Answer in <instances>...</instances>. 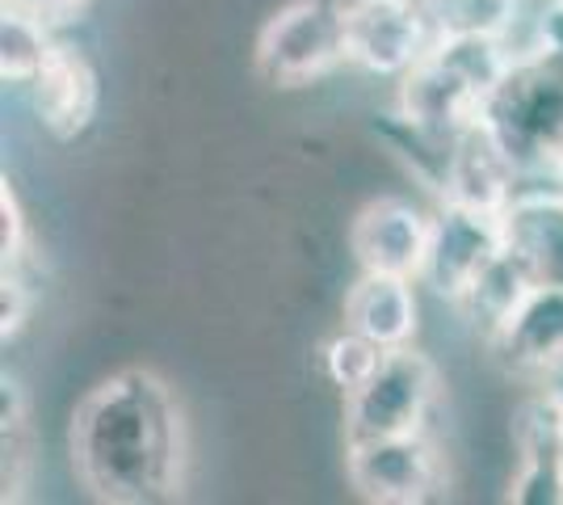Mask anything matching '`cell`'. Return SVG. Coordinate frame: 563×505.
Returning <instances> with one entry per match:
<instances>
[{
  "mask_svg": "<svg viewBox=\"0 0 563 505\" xmlns=\"http://www.w3.org/2000/svg\"><path fill=\"white\" fill-rule=\"evenodd\" d=\"M71 472L106 505H165L186 493L189 433L177 392L143 366L97 384L71 413Z\"/></svg>",
  "mask_w": 563,
  "mask_h": 505,
  "instance_id": "cell-1",
  "label": "cell"
},
{
  "mask_svg": "<svg viewBox=\"0 0 563 505\" xmlns=\"http://www.w3.org/2000/svg\"><path fill=\"white\" fill-rule=\"evenodd\" d=\"M484 127L521 168V186L555 182L563 168V59H517L484 101Z\"/></svg>",
  "mask_w": 563,
  "mask_h": 505,
  "instance_id": "cell-2",
  "label": "cell"
},
{
  "mask_svg": "<svg viewBox=\"0 0 563 505\" xmlns=\"http://www.w3.org/2000/svg\"><path fill=\"white\" fill-rule=\"evenodd\" d=\"M257 76L274 89H303L350 64V0H290L257 34Z\"/></svg>",
  "mask_w": 563,
  "mask_h": 505,
  "instance_id": "cell-3",
  "label": "cell"
},
{
  "mask_svg": "<svg viewBox=\"0 0 563 505\" xmlns=\"http://www.w3.org/2000/svg\"><path fill=\"white\" fill-rule=\"evenodd\" d=\"M438 366L412 345L387 350L371 384L345 396V442H375L399 433L429 430V413L438 405Z\"/></svg>",
  "mask_w": 563,
  "mask_h": 505,
  "instance_id": "cell-4",
  "label": "cell"
},
{
  "mask_svg": "<svg viewBox=\"0 0 563 505\" xmlns=\"http://www.w3.org/2000/svg\"><path fill=\"white\" fill-rule=\"evenodd\" d=\"M345 472L357 497L378 505H421L446 488V455L429 430L345 442Z\"/></svg>",
  "mask_w": 563,
  "mask_h": 505,
  "instance_id": "cell-5",
  "label": "cell"
},
{
  "mask_svg": "<svg viewBox=\"0 0 563 505\" xmlns=\"http://www.w3.org/2000/svg\"><path fill=\"white\" fill-rule=\"evenodd\" d=\"M505 216L463 207L442 198L433 211V232H429V253H424L421 287L459 304L475 278L505 253Z\"/></svg>",
  "mask_w": 563,
  "mask_h": 505,
  "instance_id": "cell-6",
  "label": "cell"
},
{
  "mask_svg": "<svg viewBox=\"0 0 563 505\" xmlns=\"http://www.w3.org/2000/svg\"><path fill=\"white\" fill-rule=\"evenodd\" d=\"M433 47V25L417 0H350V64L404 80Z\"/></svg>",
  "mask_w": 563,
  "mask_h": 505,
  "instance_id": "cell-7",
  "label": "cell"
},
{
  "mask_svg": "<svg viewBox=\"0 0 563 505\" xmlns=\"http://www.w3.org/2000/svg\"><path fill=\"white\" fill-rule=\"evenodd\" d=\"M429 232H433V216H424L417 202L375 198L357 211L350 228L353 262L366 274H396V278L421 283Z\"/></svg>",
  "mask_w": 563,
  "mask_h": 505,
  "instance_id": "cell-8",
  "label": "cell"
},
{
  "mask_svg": "<svg viewBox=\"0 0 563 505\" xmlns=\"http://www.w3.org/2000/svg\"><path fill=\"white\" fill-rule=\"evenodd\" d=\"M517 476L509 484L514 505H563V413L551 387L521 400L514 421Z\"/></svg>",
  "mask_w": 563,
  "mask_h": 505,
  "instance_id": "cell-9",
  "label": "cell"
},
{
  "mask_svg": "<svg viewBox=\"0 0 563 505\" xmlns=\"http://www.w3.org/2000/svg\"><path fill=\"white\" fill-rule=\"evenodd\" d=\"M484 101H488L484 89L438 43L399 80V114L433 131H446V135H459L471 122H479Z\"/></svg>",
  "mask_w": 563,
  "mask_h": 505,
  "instance_id": "cell-10",
  "label": "cell"
},
{
  "mask_svg": "<svg viewBox=\"0 0 563 505\" xmlns=\"http://www.w3.org/2000/svg\"><path fill=\"white\" fill-rule=\"evenodd\" d=\"M488 350L496 362L521 375V380H547L563 366V287H539L530 290L493 337Z\"/></svg>",
  "mask_w": 563,
  "mask_h": 505,
  "instance_id": "cell-11",
  "label": "cell"
},
{
  "mask_svg": "<svg viewBox=\"0 0 563 505\" xmlns=\"http://www.w3.org/2000/svg\"><path fill=\"white\" fill-rule=\"evenodd\" d=\"M34 119L43 122V131L55 140H76L85 135L97 119V101H101V85H97L93 64L85 59V51L59 43L51 64L38 73V80L25 89Z\"/></svg>",
  "mask_w": 563,
  "mask_h": 505,
  "instance_id": "cell-12",
  "label": "cell"
},
{
  "mask_svg": "<svg viewBox=\"0 0 563 505\" xmlns=\"http://www.w3.org/2000/svg\"><path fill=\"white\" fill-rule=\"evenodd\" d=\"M517 190H521V168L514 165V156L500 147V140L484 127V119L471 122L467 131L459 135L454 165H450V182L442 198L505 216L509 202L517 198Z\"/></svg>",
  "mask_w": 563,
  "mask_h": 505,
  "instance_id": "cell-13",
  "label": "cell"
},
{
  "mask_svg": "<svg viewBox=\"0 0 563 505\" xmlns=\"http://www.w3.org/2000/svg\"><path fill=\"white\" fill-rule=\"evenodd\" d=\"M505 241L530 265L534 283L563 287V186H521L505 211Z\"/></svg>",
  "mask_w": 563,
  "mask_h": 505,
  "instance_id": "cell-14",
  "label": "cell"
},
{
  "mask_svg": "<svg viewBox=\"0 0 563 505\" xmlns=\"http://www.w3.org/2000/svg\"><path fill=\"white\" fill-rule=\"evenodd\" d=\"M417 283L396 274H357L345 295V325L383 350H404L417 337Z\"/></svg>",
  "mask_w": 563,
  "mask_h": 505,
  "instance_id": "cell-15",
  "label": "cell"
},
{
  "mask_svg": "<svg viewBox=\"0 0 563 505\" xmlns=\"http://www.w3.org/2000/svg\"><path fill=\"white\" fill-rule=\"evenodd\" d=\"M534 287H539V283H534L530 265L521 262L514 249L505 244V253L475 278V287L459 299V308L467 312V320L484 333V341H488V337L521 308V299H526Z\"/></svg>",
  "mask_w": 563,
  "mask_h": 505,
  "instance_id": "cell-16",
  "label": "cell"
},
{
  "mask_svg": "<svg viewBox=\"0 0 563 505\" xmlns=\"http://www.w3.org/2000/svg\"><path fill=\"white\" fill-rule=\"evenodd\" d=\"M34 481V421L22 384L4 371L0 380V502H22Z\"/></svg>",
  "mask_w": 563,
  "mask_h": 505,
  "instance_id": "cell-17",
  "label": "cell"
},
{
  "mask_svg": "<svg viewBox=\"0 0 563 505\" xmlns=\"http://www.w3.org/2000/svg\"><path fill=\"white\" fill-rule=\"evenodd\" d=\"M55 47L59 43L51 34V22L0 4V76H4V85L30 89L38 80V73L51 64Z\"/></svg>",
  "mask_w": 563,
  "mask_h": 505,
  "instance_id": "cell-18",
  "label": "cell"
},
{
  "mask_svg": "<svg viewBox=\"0 0 563 505\" xmlns=\"http://www.w3.org/2000/svg\"><path fill=\"white\" fill-rule=\"evenodd\" d=\"M521 0H424L433 39H505Z\"/></svg>",
  "mask_w": 563,
  "mask_h": 505,
  "instance_id": "cell-19",
  "label": "cell"
},
{
  "mask_svg": "<svg viewBox=\"0 0 563 505\" xmlns=\"http://www.w3.org/2000/svg\"><path fill=\"white\" fill-rule=\"evenodd\" d=\"M383 359H387V350H383L378 341H371V337H362L357 329H350V325H345L336 337H329L324 350H320L324 375H329L345 396L357 392L362 384H371V375L383 366Z\"/></svg>",
  "mask_w": 563,
  "mask_h": 505,
  "instance_id": "cell-20",
  "label": "cell"
},
{
  "mask_svg": "<svg viewBox=\"0 0 563 505\" xmlns=\"http://www.w3.org/2000/svg\"><path fill=\"white\" fill-rule=\"evenodd\" d=\"M30 257V237H25V216L13 186H0V265L4 270H25Z\"/></svg>",
  "mask_w": 563,
  "mask_h": 505,
  "instance_id": "cell-21",
  "label": "cell"
},
{
  "mask_svg": "<svg viewBox=\"0 0 563 505\" xmlns=\"http://www.w3.org/2000/svg\"><path fill=\"white\" fill-rule=\"evenodd\" d=\"M30 308H34V287L25 283L22 270H4L0 274V337L13 341V337L25 329L30 320Z\"/></svg>",
  "mask_w": 563,
  "mask_h": 505,
  "instance_id": "cell-22",
  "label": "cell"
},
{
  "mask_svg": "<svg viewBox=\"0 0 563 505\" xmlns=\"http://www.w3.org/2000/svg\"><path fill=\"white\" fill-rule=\"evenodd\" d=\"M0 4L34 13V18H43V22H51V25L68 22V18H76V13L85 9V0H0Z\"/></svg>",
  "mask_w": 563,
  "mask_h": 505,
  "instance_id": "cell-23",
  "label": "cell"
},
{
  "mask_svg": "<svg viewBox=\"0 0 563 505\" xmlns=\"http://www.w3.org/2000/svg\"><path fill=\"white\" fill-rule=\"evenodd\" d=\"M542 384L551 387V396H555V400H560V413H563V366H560V371H555V375H547V380H542Z\"/></svg>",
  "mask_w": 563,
  "mask_h": 505,
  "instance_id": "cell-24",
  "label": "cell"
},
{
  "mask_svg": "<svg viewBox=\"0 0 563 505\" xmlns=\"http://www.w3.org/2000/svg\"><path fill=\"white\" fill-rule=\"evenodd\" d=\"M560 186H563V168H560Z\"/></svg>",
  "mask_w": 563,
  "mask_h": 505,
  "instance_id": "cell-25",
  "label": "cell"
},
{
  "mask_svg": "<svg viewBox=\"0 0 563 505\" xmlns=\"http://www.w3.org/2000/svg\"><path fill=\"white\" fill-rule=\"evenodd\" d=\"M417 4H424V0H417Z\"/></svg>",
  "mask_w": 563,
  "mask_h": 505,
  "instance_id": "cell-26",
  "label": "cell"
}]
</instances>
